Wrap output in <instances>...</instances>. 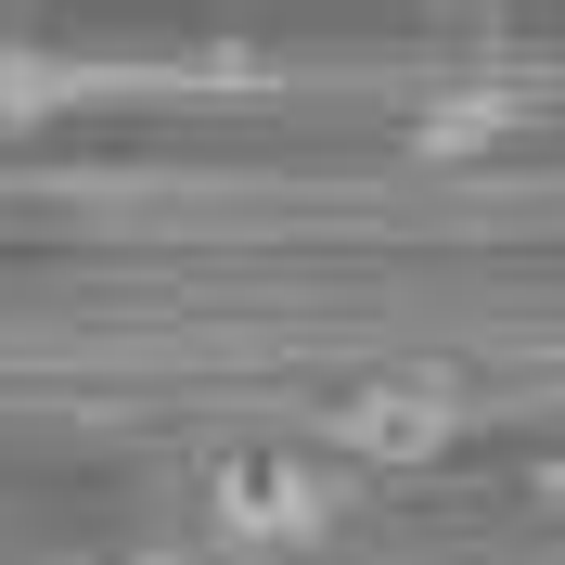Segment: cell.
Instances as JSON below:
<instances>
[{
	"instance_id": "6da1fadb",
	"label": "cell",
	"mask_w": 565,
	"mask_h": 565,
	"mask_svg": "<svg viewBox=\"0 0 565 565\" xmlns=\"http://www.w3.org/2000/svg\"><path fill=\"white\" fill-rule=\"evenodd\" d=\"M321 527H334V489L282 450H245V462L206 476V540L218 553H321Z\"/></svg>"
},
{
	"instance_id": "7a4b0ae2",
	"label": "cell",
	"mask_w": 565,
	"mask_h": 565,
	"mask_svg": "<svg viewBox=\"0 0 565 565\" xmlns=\"http://www.w3.org/2000/svg\"><path fill=\"white\" fill-rule=\"evenodd\" d=\"M334 450L386 462V476L450 462L462 450V386H450V373H360V386L334 398Z\"/></svg>"
}]
</instances>
